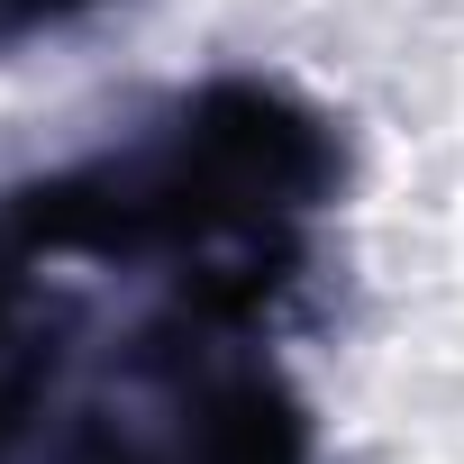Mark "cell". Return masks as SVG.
Wrapping results in <instances>:
<instances>
[{
    "mask_svg": "<svg viewBox=\"0 0 464 464\" xmlns=\"http://www.w3.org/2000/svg\"><path fill=\"white\" fill-rule=\"evenodd\" d=\"M101 10H119V0H0V55H19L37 37H64V28H82Z\"/></svg>",
    "mask_w": 464,
    "mask_h": 464,
    "instance_id": "cell-3",
    "label": "cell"
},
{
    "mask_svg": "<svg viewBox=\"0 0 464 464\" xmlns=\"http://www.w3.org/2000/svg\"><path fill=\"white\" fill-rule=\"evenodd\" d=\"M346 200V128L274 82L209 73L128 137L0 182V337L37 274L119 283H256L301 301L319 218Z\"/></svg>",
    "mask_w": 464,
    "mask_h": 464,
    "instance_id": "cell-1",
    "label": "cell"
},
{
    "mask_svg": "<svg viewBox=\"0 0 464 464\" xmlns=\"http://www.w3.org/2000/svg\"><path fill=\"white\" fill-rule=\"evenodd\" d=\"M283 292L146 283L119 337H73L19 464H319V419L274 364Z\"/></svg>",
    "mask_w": 464,
    "mask_h": 464,
    "instance_id": "cell-2",
    "label": "cell"
}]
</instances>
